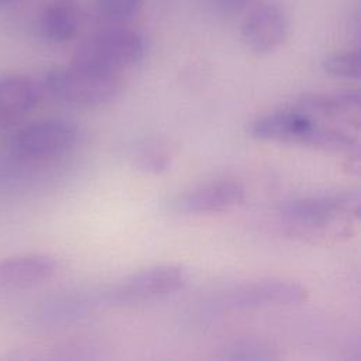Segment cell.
<instances>
[{"label":"cell","instance_id":"2e32d148","mask_svg":"<svg viewBox=\"0 0 361 361\" xmlns=\"http://www.w3.org/2000/svg\"><path fill=\"white\" fill-rule=\"evenodd\" d=\"M142 1L144 0H93L99 16L114 24L130 20L140 10Z\"/></svg>","mask_w":361,"mask_h":361},{"label":"cell","instance_id":"3957f363","mask_svg":"<svg viewBox=\"0 0 361 361\" xmlns=\"http://www.w3.org/2000/svg\"><path fill=\"white\" fill-rule=\"evenodd\" d=\"M306 298L307 290L299 282L261 278L235 283L217 292L212 305L220 310H251L296 305Z\"/></svg>","mask_w":361,"mask_h":361},{"label":"cell","instance_id":"ba28073f","mask_svg":"<svg viewBox=\"0 0 361 361\" xmlns=\"http://www.w3.org/2000/svg\"><path fill=\"white\" fill-rule=\"evenodd\" d=\"M357 193H326L292 199L281 206V214L290 221L307 226H323L347 213H358Z\"/></svg>","mask_w":361,"mask_h":361},{"label":"cell","instance_id":"9a60e30c","mask_svg":"<svg viewBox=\"0 0 361 361\" xmlns=\"http://www.w3.org/2000/svg\"><path fill=\"white\" fill-rule=\"evenodd\" d=\"M360 52L354 51H340L327 55L323 62V71L338 79L355 80L360 78Z\"/></svg>","mask_w":361,"mask_h":361},{"label":"cell","instance_id":"7c38bea8","mask_svg":"<svg viewBox=\"0 0 361 361\" xmlns=\"http://www.w3.org/2000/svg\"><path fill=\"white\" fill-rule=\"evenodd\" d=\"M80 20L82 7L79 0H51L42 10L39 30L47 41L63 44L76 35Z\"/></svg>","mask_w":361,"mask_h":361},{"label":"cell","instance_id":"277c9868","mask_svg":"<svg viewBox=\"0 0 361 361\" xmlns=\"http://www.w3.org/2000/svg\"><path fill=\"white\" fill-rule=\"evenodd\" d=\"M186 282V272L178 265H157L138 271L103 295V300L113 306L138 305L157 300L178 292Z\"/></svg>","mask_w":361,"mask_h":361},{"label":"cell","instance_id":"30bf717a","mask_svg":"<svg viewBox=\"0 0 361 361\" xmlns=\"http://www.w3.org/2000/svg\"><path fill=\"white\" fill-rule=\"evenodd\" d=\"M41 96L39 85L31 78L20 75L0 78V126L20 123L38 106Z\"/></svg>","mask_w":361,"mask_h":361},{"label":"cell","instance_id":"52a82bcc","mask_svg":"<svg viewBox=\"0 0 361 361\" xmlns=\"http://www.w3.org/2000/svg\"><path fill=\"white\" fill-rule=\"evenodd\" d=\"M320 127L314 118L298 109L279 110L257 117L248 124V134L262 141L316 145Z\"/></svg>","mask_w":361,"mask_h":361},{"label":"cell","instance_id":"e0dca14e","mask_svg":"<svg viewBox=\"0 0 361 361\" xmlns=\"http://www.w3.org/2000/svg\"><path fill=\"white\" fill-rule=\"evenodd\" d=\"M140 159V165L144 169L148 171H159L164 169L166 166V155H164L159 151L155 149H149V151H142L138 157Z\"/></svg>","mask_w":361,"mask_h":361},{"label":"cell","instance_id":"6da1fadb","mask_svg":"<svg viewBox=\"0 0 361 361\" xmlns=\"http://www.w3.org/2000/svg\"><path fill=\"white\" fill-rule=\"evenodd\" d=\"M44 87L54 97L76 106H102L113 102L121 92L117 73L71 63L47 72Z\"/></svg>","mask_w":361,"mask_h":361},{"label":"cell","instance_id":"7a4b0ae2","mask_svg":"<svg viewBox=\"0 0 361 361\" xmlns=\"http://www.w3.org/2000/svg\"><path fill=\"white\" fill-rule=\"evenodd\" d=\"M147 54V41L138 31L109 27L83 39L73 54V63L117 73L140 63Z\"/></svg>","mask_w":361,"mask_h":361},{"label":"cell","instance_id":"5bb4252c","mask_svg":"<svg viewBox=\"0 0 361 361\" xmlns=\"http://www.w3.org/2000/svg\"><path fill=\"white\" fill-rule=\"evenodd\" d=\"M224 360H244V361H267L276 358L269 344L258 338H237L230 341L221 350Z\"/></svg>","mask_w":361,"mask_h":361},{"label":"cell","instance_id":"d6986e66","mask_svg":"<svg viewBox=\"0 0 361 361\" xmlns=\"http://www.w3.org/2000/svg\"><path fill=\"white\" fill-rule=\"evenodd\" d=\"M17 0H0V8H4V7H7V6H10V4H13V3H16Z\"/></svg>","mask_w":361,"mask_h":361},{"label":"cell","instance_id":"8992f818","mask_svg":"<svg viewBox=\"0 0 361 361\" xmlns=\"http://www.w3.org/2000/svg\"><path fill=\"white\" fill-rule=\"evenodd\" d=\"M245 197V188L235 180L221 179L197 185L172 196L166 209L176 214H206L234 207Z\"/></svg>","mask_w":361,"mask_h":361},{"label":"cell","instance_id":"4fadbf2b","mask_svg":"<svg viewBox=\"0 0 361 361\" xmlns=\"http://www.w3.org/2000/svg\"><path fill=\"white\" fill-rule=\"evenodd\" d=\"M360 94L354 90L306 93L296 102V109L314 117H341L358 111Z\"/></svg>","mask_w":361,"mask_h":361},{"label":"cell","instance_id":"8fae6325","mask_svg":"<svg viewBox=\"0 0 361 361\" xmlns=\"http://www.w3.org/2000/svg\"><path fill=\"white\" fill-rule=\"evenodd\" d=\"M56 269V259L45 254H28L6 258L0 261V288H31L52 278Z\"/></svg>","mask_w":361,"mask_h":361},{"label":"cell","instance_id":"5b68a950","mask_svg":"<svg viewBox=\"0 0 361 361\" xmlns=\"http://www.w3.org/2000/svg\"><path fill=\"white\" fill-rule=\"evenodd\" d=\"M79 131L65 120H41L16 130L8 148L14 157L23 159H49L63 155L75 147Z\"/></svg>","mask_w":361,"mask_h":361},{"label":"cell","instance_id":"ac0fdd59","mask_svg":"<svg viewBox=\"0 0 361 361\" xmlns=\"http://www.w3.org/2000/svg\"><path fill=\"white\" fill-rule=\"evenodd\" d=\"M212 4L223 14H235L241 11L251 0H210Z\"/></svg>","mask_w":361,"mask_h":361},{"label":"cell","instance_id":"9c48e42d","mask_svg":"<svg viewBox=\"0 0 361 361\" xmlns=\"http://www.w3.org/2000/svg\"><path fill=\"white\" fill-rule=\"evenodd\" d=\"M288 35V18L276 4L252 10L241 25V38L248 49L264 55L278 49Z\"/></svg>","mask_w":361,"mask_h":361}]
</instances>
